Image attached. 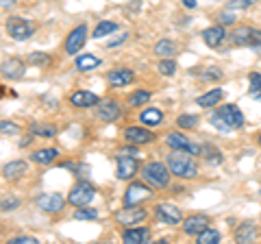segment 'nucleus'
<instances>
[{
    "label": "nucleus",
    "instance_id": "obj_1",
    "mask_svg": "<svg viewBox=\"0 0 261 244\" xmlns=\"http://www.w3.org/2000/svg\"><path fill=\"white\" fill-rule=\"evenodd\" d=\"M166 164L170 168V173L178 179H196L198 177V161L194 159L190 151L172 149V153L168 155Z\"/></svg>",
    "mask_w": 261,
    "mask_h": 244
},
{
    "label": "nucleus",
    "instance_id": "obj_2",
    "mask_svg": "<svg viewBox=\"0 0 261 244\" xmlns=\"http://www.w3.org/2000/svg\"><path fill=\"white\" fill-rule=\"evenodd\" d=\"M209 120L220 131H233V129L244 127V113L240 111L238 105H220V107L211 113Z\"/></svg>",
    "mask_w": 261,
    "mask_h": 244
},
{
    "label": "nucleus",
    "instance_id": "obj_3",
    "mask_svg": "<svg viewBox=\"0 0 261 244\" xmlns=\"http://www.w3.org/2000/svg\"><path fill=\"white\" fill-rule=\"evenodd\" d=\"M170 168L166 164H161V161H150V164H146L142 168V177H144V181L152 185V188H157V190H166L170 188Z\"/></svg>",
    "mask_w": 261,
    "mask_h": 244
},
{
    "label": "nucleus",
    "instance_id": "obj_4",
    "mask_svg": "<svg viewBox=\"0 0 261 244\" xmlns=\"http://www.w3.org/2000/svg\"><path fill=\"white\" fill-rule=\"evenodd\" d=\"M228 37H231L233 46H250V48H259L261 46V29L238 27Z\"/></svg>",
    "mask_w": 261,
    "mask_h": 244
},
{
    "label": "nucleus",
    "instance_id": "obj_5",
    "mask_svg": "<svg viewBox=\"0 0 261 244\" xmlns=\"http://www.w3.org/2000/svg\"><path fill=\"white\" fill-rule=\"evenodd\" d=\"M94 194H96V190H94L92 183H89V181H79L74 188L70 190L68 203L72 207H83V205H87V203H92Z\"/></svg>",
    "mask_w": 261,
    "mask_h": 244
},
{
    "label": "nucleus",
    "instance_id": "obj_6",
    "mask_svg": "<svg viewBox=\"0 0 261 244\" xmlns=\"http://www.w3.org/2000/svg\"><path fill=\"white\" fill-rule=\"evenodd\" d=\"M152 185H148V183H140V181H135V183H130L128 188H126V192H124V205H140V203H144V201H148L150 197H152Z\"/></svg>",
    "mask_w": 261,
    "mask_h": 244
},
{
    "label": "nucleus",
    "instance_id": "obj_7",
    "mask_svg": "<svg viewBox=\"0 0 261 244\" xmlns=\"http://www.w3.org/2000/svg\"><path fill=\"white\" fill-rule=\"evenodd\" d=\"M85 39H87V27L85 24H79V27L72 29L68 37H65V44H63L65 55H76L81 48L85 46Z\"/></svg>",
    "mask_w": 261,
    "mask_h": 244
},
{
    "label": "nucleus",
    "instance_id": "obj_8",
    "mask_svg": "<svg viewBox=\"0 0 261 244\" xmlns=\"http://www.w3.org/2000/svg\"><path fill=\"white\" fill-rule=\"evenodd\" d=\"M116 164H118L116 175H118L120 181H130V179L137 175V157L126 155V153H118Z\"/></svg>",
    "mask_w": 261,
    "mask_h": 244
},
{
    "label": "nucleus",
    "instance_id": "obj_9",
    "mask_svg": "<svg viewBox=\"0 0 261 244\" xmlns=\"http://www.w3.org/2000/svg\"><path fill=\"white\" fill-rule=\"evenodd\" d=\"M116 223L122 225V227H130V225H137V223H142L144 218H146V209L142 207H137V205H124L122 209L116 211Z\"/></svg>",
    "mask_w": 261,
    "mask_h": 244
},
{
    "label": "nucleus",
    "instance_id": "obj_10",
    "mask_svg": "<svg viewBox=\"0 0 261 244\" xmlns=\"http://www.w3.org/2000/svg\"><path fill=\"white\" fill-rule=\"evenodd\" d=\"M7 33H9V37L15 39V42H27L33 35V24L22 18H9L7 20Z\"/></svg>",
    "mask_w": 261,
    "mask_h": 244
},
{
    "label": "nucleus",
    "instance_id": "obj_11",
    "mask_svg": "<svg viewBox=\"0 0 261 244\" xmlns=\"http://www.w3.org/2000/svg\"><path fill=\"white\" fill-rule=\"evenodd\" d=\"M166 144L170 146V149L190 151L192 155H200V153H202V146H200V144H194L190 137H185L183 133H178V131H170V133H166Z\"/></svg>",
    "mask_w": 261,
    "mask_h": 244
},
{
    "label": "nucleus",
    "instance_id": "obj_12",
    "mask_svg": "<svg viewBox=\"0 0 261 244\" xmlns=\"http://www.w3.org/2000/svg\"><path fill=\"white\" fill-rule=\"evenodd\" d=\"M35 205L42 209L44 214H59V211H63L65 199L57 192H48V194H42V197L35 199Z\"/></svg>",
    "mask_w": 261,
    "mask_h": 244
},
{
    "label": "nucleus",
    "instance_id": "obj_13",
    "mask_svg": "<svg viewBox=\"0 0 261 244\" xmlns=\"http://www.w3.org/2000/svg\"><path fill=\"white\" fill-rule=\"evenodd\" d=\"M154 214H157L159 221L166 223V225H178V223L183 221L181 207L172 205V203H159V205L154 207Z\"/></svg>",
    "mask_w": 261,
    "mask_h": 244
},
{
    "label": "nucleus",
    "instance_id": "obj_14",
    "mask_svg": "<svg viewBox=\"0 0 261 244\" xmlns=\"http://www.w3.org/2000/svg\"><path fill=\"white\" fill-rule=\"evenodd\" d=\"M96 116L102 122H113L120 118V103L116 99H105L96 105Z\"/></svg>",
    "mask_w": 261,
    "mask_h": 244
},
{
    "label": "nucleus",
    "instance_id": "obj_15",
    "mask_svg": "<svg viewBox=\"0 0 261 244\" xmlns=\"http://www.w3.org/2000/svg\"><path fill=\"white\" fill-rule=\"evenodd\" d=\"M122 135H124V140H126L128 144H135V146L154 142V135L148 131V129H144V127H126Z\"/></svg>",
    "mask_w": 261,
    "mask_h": 244
},
{
    "label": "nucleus",
    "instance_id": "obj_16",
    "mask_svg": "<svg viewBox=\"0 0 261 244\" xmlns=\"http://www.w3.org/2000/svg\"><path fill=\"white\" fill-rule=\"evenodd\" d=\"M100 103V99L94 94V92H85V89H79L70 96V105L72 107H79V109H89V107H96Z\"/></svg>",
    "mask_w": 261,
    "mask_h": 244
},
{
    "label": "nucleus",
    "instance_id": "obj_17",
    "mask_svg": "<svg viewBox=\"0 0 261 244\" xmlns=\"http://www.w3.org/2000/svg\"><path fill=\"white\" fill-rule=\"evenodd\" d=\"M207 227H209V218H207V216L194 214V216L183 218V231H185L187 235H198L200 231H205Z\"/></svg>",
    "mask_w": 261,
    "mask_h": 244
},
{
    "label": "nucleus",
    "instance_id": "obj_18",
    "mask_svg": "<svg viewBox=\"0 0 261 244\" xmlns=\"http://www.w3.org/2000/svg\"><path fill=\"white\" fill-rule=\"evenodd\" d=\"M133 79H135V75L130 68H116L107 75V83L111 87H124V85H130Z\"/></svg>",
    "mask_w": 261,
    "mask_h": 244
},
{
    "label": "nucleus",
    "instance_id": "obj_19",
    "mask_svg": "<svg viewBox=\"0 0 261 244\" xmlns=\"http://www.w3.org/2000/svg\"><path fill=\"white\" fill-rule=\"evenodd\" d=\"M122 240L126 244H144L150 240V229L148 227H130V229L122 231Z\"/></svg>",
    "mask_w": 261,
    "mask_h": 244
},
{
    "label": "nucleus",
    "instance_id": "obj_20",
    "mask_svg": "<svg viewBox=\"0 0 261 244\" xmlns=\"http://www.w3.org/2000/svg\"><path fill=\"white\" fill-rule=\"evenodd\" d=\"M202 39H205V44L209 48H218L220 44L226 39V31L222 24H216V27H207L205 31H202Z\"/></svg>",
    "mask_w": 261,
    "mask_h": 244
},
{
    "label": "nucleus",
    "instance_id": "obj_21",
    "mask_svg": "<svg viewBox=\"0 0 261 244\" xmlns=\"http://www.w3.org/2000/svg\"><path fill=\"white\" fill-rule=\"evenodd\" d=\"M29 173V164L27 161H9V164H5L3 166V177L5 179H9V181H15V179H22L24 175Z\"/></svg>",
    "mask_w": 261,
    "mask_h": 244
},
{
    "label": "nucleus",
    "instance_id": "obj_22",
    "mask_svg": "<svg viewBox=\"0 0 261 244\" xmlns=\"http://www.w3.org/2000/svg\"><path fill=\"white\" fill-rule=\"evenodd\" d=\"M24 61L22 59H7L3 61V77L9 79V81H15V79H22L24 77Z\"/></svg>",
    "mask_w": 261,
    "mask_h": 244
},
{
    "label": "nucleus",
    "instance_id": "obj_23",
    "mask_svg": "<svg viewBox=\"0 0 261 244\" xmlns=\"http://www.w3.org/2000/svg\"><path fill=\"white\" fill-rule=\"evenodd\" d=\"M59 157V151L57 149H39V151H33L31 153V161H35L39 166H48Z\"/></svg>",
    "mask_w": 261,
    "mask_h": 244
},
{
    "label": "nucleus",
    "instance_id": "obj_24",
    "mask_svg": "<svg viewBox=\"0 0 261 244\" xmlns=\"http://www.w3.org/2000/svg\"><path fill=\"white\" fill-rule=\"evenodd\" d=\"M222 96H224V92L222 89H211V92H207V94H202V96H198L196 99V105L198 107H202V109H209V107H216V105L222 101Z\"/></svg>",
    "mask_w": 261,
    "mask_h": 244
},
{
    "label": "nucleus",
    "instance_id": "obj_25",
    "mask_svg": "<svg viewBox=\"0 0 261 244\" xmlns=\"http://www.w3.org/2000/svg\"><path fill=\"white\" fill-rule=\"evenodd\" d=\"M233 235H235V240L242 242V244L252 242L257 238V227H255V223H244V225H240L238 229H235Z\"/></svg>",
    "mask_w": 261,
    "mask_h": 244
},
{
    "label": "nucleus",
    "instance_id": "obj_26",
    "mask_svg": "<svg viewBox=\"0 0 261 244\" xmlns=\"http://www.w3.org/2000/svg\"><path fill=\"white\" fill-rule=\"evenodd\" d=\"M154 55L159 57V59H172V57L176 55V44L170 42V39H161V42L154 44Z\"/></svg>",
    "mask_w": 261,
    "mask_h": 244
},
{
    "label": "nucleus",
    "instance_id": "obj_27",
    "mask_svg": "<svg viewBox=\"0 0 261 244\" xmlns=\"http://www.w3.org/2000/svg\"><path fill=\"white\" fill-rule=\"evenodd\" d=\"M140 120H142L144 127H159L163 122V113L159 109H154V107H148V109H144L140 113Z\"/></svg>",
    "mask_w": 261,
    "mask_h": 244
},
{
    "label": "nucleus",
    "instance_id": "obj_28",
    "mask_svg": "<svg viewBox=\"0 0 261 244\" xmlns=\"http://www.w3.org/2000/svg\"><path fill=\"white\" fill-rule=\"evenodd\" d=\"M100 66V59L94 55H81L76 57V70L79 72H89V70H96Z\"/></svg>",
    "mask_w": 261,
    "mask_h": 244
},
{
    "label": "nucleus",
    "instance_id": "obj_29",
    "mask_svg": "<svg viewBox=\"0 0 261 244\" xmlns=\"http://www.w3.org/2000/svg\"><path fill=\"white\" fill-rule=\"evenodd\" d=\"M152 99V94L148 89H135L133 94L128 96V105L130 107H144V105H148Z\"/></svg>",
    "mask_w": 261,
    "mask_h": 244
},
{
    "label": "nucleus",
    "instance_id": "obj_30",
    "mask_svg": "<svg viewBox=\"0 0 261 244\" xmlns=\"http://www.w3.org/2000/svg\"><path fill=\"white\" fill-rule=\"evenodd\" d=\"M116 31H118V24H116V22L102 20V22H98V24H96V29H94L92 37H94V39H98V37H107V35H111V33H116Z\"/></svg>",
    "mask_w": 261,
    "mask_h": 244
},
{
    "label": "nucleus",
    "instance_id": "obj_31",
    "mask_svg": "<svg viewBox=\"0 0 261 244\" xmlns=\"http://www.w3.org/2000/svg\"><path fill=\"white\" fill-rule=\"evenodd\" d=\"M29 131H31V135H35V137H55L57 135V127L42 125V122H33Z\"/></svg>",
    "mask_w": 261,
    "mask_h": 244
},
{
    "label": "nucleus",
    "instance_id": "obj_32",
    "mask_svg": "<svg viewBox=\"0 0 261 244\" xmlns=\"http://www.w3.org/2000/svg\"><path fill=\"white\" fill-rule=\"evenodd\" d=\"M202 159L209 161L211 166H216V164H222V153H220L216 146H209V144H202Z\"/></svg>",
    "mask_w": 261,
    "mask_h": 244
},
{
    "label": "nucleus",
    "instance_id": "obj_33",
    "mask_svg": "<svg viewBox=\"0 0 261 244\" xmlns=\"http://www.w3.org/2000/svg\"><path fill=\"white\" fill-rule=\"evenodd\" d=\"M196 242H200V244H216V242H220V231L207 227L205 231H200L198 235H196Z\"/></svg>",
    "mask_w": 261,
    "mask_h": 244
},
{
    "label": "nucleus",
    "instance_id": "obj_34",
    "mask_svg": "<svg viewBox=\"0 0 261 244\" xmlns=\"http://www.w3.org/2000/svg\"><path fill=\"white\" fill-rule=\"evenodd\" d=\"M248 83H250V87H248V94L252 96V99H261V75L259 72H250L248 75Z\"/></svg>",
    "mask_w": 261,
    "mask_h": 244
},
{
    "label": "nucleus",
    "instance_id": "obj_35",
    "mask_svg": "<svg viewBox=\"0 0 261 244\" xmlns=\"http://www.w3.org/2000/svg\"><path fill=\"white\" fill-rule=\"evenodd\" d=\"M74 218L76 221H96L98 218V211L94 209V207H76V211H74Z\"/></svg>",
    "mask_w": 261,
    "mask_h": 244
},
{
    "label": "nucleus",
    "instance_id": "obj_36",
    "mask_svg": "<svg viewBox=\"0 0 261 244\" xmlns=\"http://www.w3.org/2000/svg\"><path fill=\"white\" fill-rule=\"evenodd\" d=\"M176 125H178V129H194L196 125H198V118L196 116H192V113H183V116H178V120H176Z\"/></svg>",
    "mask_w": 261,
    "mask_h": 244
},
{
    "label": "nucleus",
    "instance_id": "obj_37",
    "mask_svg": "<svg viewBox=\"0 0 261 244\" xmlns=\"http://www.w3.org/2000/svg\"><path fill=\"white\" fill-rule=\"evenodd\" d=\"M157 68H159V72L163 77H172L176 72V61L174 59H161Z\"/></svg>",
    "mask_w": 261,
    "mask_h": 244
},
{
    "label": "nucleus",
    "instance_id": "obj_38",
    "mask_svg": "<svg viewBox=\"0 0 261 244\" xmlns=\"http://www.w3.org/2000/svg\"><path fill=\"white\" fill-rule=\"evenodd\" d=\"M27 61L29 63H33V66H46V63H50V57L48 55H44V53H31L29 57H27Z\"/></svg>",
    "mask_w": 261,
    "mask_h": 244
},
{
    "label": "nucleus",
    "instance_id": "obj_39",
    "mask_svg": "<svg viewBox=\"0 0 261 244\" xmlns=\"http://www.w3.org/2000/svg\"><path fill=\"white\" fill-rule=\"evenodd\" d=\"M259 0H228V7L226 9H248V7L257 5Z\"/></svg>",
    "mask_w": 261,
    "mask_h": 244
},
{
    "label": "nucleus",
    "instance_id": "obj_40",
    "mask_svg": "<svg viewBox=\"0 0 261 244\" xmlns=\"http://www.w3.org/2000/svg\"><path fill=\"white\" fill-rule=\"evenodd\" d=\"M0 131H3V135L7 137V135H15L20 129H18V125H13V122L3 120V122H0Z\"/></svg>",
    "mask_w": 261,
    "mask_h": 244
},
{
    "label": "nucleus",
    "instance_id": "obj_41",
    "mask_svg": "<svg viewBox=\"0 0 261 244\" xmlns=\"http://www.w3.org/2000/svg\"><path fill=\"white\" fill-rule=\"evenodd\" d=\"M235 20H238V15L233 13V9H226V11H222L218 15V22L222 24V27H224V24H235Z\"/></svg>",
    "mask_w": 261,
    "mask_h": 244
},
{
    "label": "nucleus",
    "instance_id": "obj_42",
    "mask_svg": "<svg viewBox=\"0 0 261 244\" xmlns=\"http://www.w3.org/2000/svg\"><path fill=\"white\" fill-rule=\"evenodd\" d=\"M200 77L205 79V81H218L220 77H222V70H218V68H205L200 72Z\"/></svg>",
    "mask_w": 261,
    "mask_h": 244
},
{
    "label": "nucleus",
    "instance_id": "obj_43",
    "mask_svg": "<svg viewBox=\"0 0 261 244\" xmlns=\"http://www.w3.org/2000/svg\"><path fill=\"white\" fill-rule=\"evenodd\" d=\"M9 244H37V238H33V235H18V238H11Z\"/></svg>",
    "mask_w": 261,
    "mask_h": 244
},
{
    "label": "nucleus",
    "instance_id": "obj_44",
    "mask_svg": "<svg viewBox=\"0 0 261 244\" xmlns=\"http://www.w3.org/2000/svg\"><path fill=\"white\" fill-rule=\"evenodd\" d=\"M20 205V201L18 199H3V211H13L15 207H18Z\"/></svg>",
    "mask_w": 261,
    "mask_h": 244
},
{
    "label": "nucleus",
    "instance_id": "obj_45",
    "mask_svg": "<svg viewBox=\"0 0 261 244\" xmlns=\"http://www.w3.org/2000/svg\"><path fill=\"white\" fill-rule=\"evenodd\" d=\"M126 37H128V33H120L118 37H113V39H111V42L107 44V48H113V46H118V44H122V42H124V39H126Z\"/></svg>",
    "mask_w": 261,
    "mask_h": 244
},
{
    "label": "nucleus",
    "instance_id": "obj_46",
    "mask_svg": "<svg viewBox=\"0 0 261 244\" xmlns=\"http://www.w3.org/2000/svg\"><path fill=\"white\" fill-rule=\"evenodd\" d=\"M183 5L187 7V9H194V7H196V0H183Z\"/></svg>",
    "mask_w": 261,
    "mask_h": 244
},
{
    "label": "nucleus",
    "instance_id": "obj_47",
    "mask_svg": "<svg viewBox=\"0 0 261 244\" xmlns=\"http://www.w3.org/2000/svg\"><path fill=\"white\" fill-rule=\"evenodd\" d=\"M9 7H13V0H3V9L7 11V9H9Z\"/></svg>",
    "mask_w": 261,
    "mask_h": 244
},
{
    "label": "nucleus",
    "instance_id": "obj_48",
    "mask_svg": "<svg viewBox=\"0 0 261 244\" xmlns=\"http://www.w3.org/2000/svg\"><path fill=\"white\" fill-rule=\"evenodd\" d=\"M257 142H259V146H261V133H259V135H257Z\"/></svg>",
    "mask_w": 261,
    "mask_h": 244
},
{
    "label": "nucleus",
    "instance_id": "obj_49",
    "mask_svg": "<svg viewBox=\"0 0 261 244\" xmlns=\"http://www.w3.org/2000/svg\"><path fill=\"white\" fill-rule=\"evenodd\" d=\"M255 51H257V53H261V46H259V48H255Z\"/></svg>",
    "mask_w": 261,
    "mask_h": 244
}]
</instances>
